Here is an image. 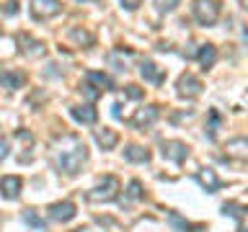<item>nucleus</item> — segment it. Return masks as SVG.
I'll return each mask as SVG.
<instances>
[{
  "label": "nucleus",
  "mask_w": 248,
  "mask_h": 232,
  "mask_svg": "<svg viewBox=\"0 0 248 232\" xmlns=\"http://www.w3.org/2000/svg\"><path fill=\"white\" fill-rule=\"evenodd\" d=\"M85 158H88V147H85L83 139H78L73 134L62 137L60 150L54 152V160H57L60 173H65V175H78V170L83 168Z\"/></svg>",
  "instance_id": "nucleus-1"
},
{
  "label": "nucleus",
  "mask_w": 248,
  "mask_h": 232,
  "mask_svg": "<svg viewBox=\"0 0 248 232\" xmlns=\"http://www.w3.org/2000/svg\"><path fill=\"white\" fill-rule=\"evenodd\" d=\"M116 193H119V178H116V175H104V181H98L88 191V201H93V204H101V201H114Z\"/></svg>",
  "instance_id": "nucleus-2"
},
{
  "label": "nucleus",
  "mask_w": 248,
  "mask_h": 232,
  "mask_svg": "<svg viewBox=\"0 0 248 232\" xmlns=\"http://www.w3.org/2000/svg\"><path fill=\"white\" fill-rule=\"evenodd\" d=\"M191 11H194V18H197L202 26H212V23L220 18V3H217V0H194Z\"/></svg>",
  "instance_id": "nucleus-3"
},
{
  "label": "nucleus",
  "mask_w": 248,
  "mask_h": 232,
  "mask_svg": "<svg viewBox=\"0 0 248 232\" xmlns=\"http://www.w3.org/2000/svg\"><path fill=\"white\" fill-rule=\"evenodd\" d=\"M62 11L60 0H31V15L34 21H49Z\"/></svg>",
  "instance_id": "nucleus-4"
},
{
  "label": "nucleus",
  "mask_w": 248,
  "mask_h": 232,
  "mask_svg": "<svg viewBox=\"0 0 248 232\" xmlns=\"http://www.w3.org/2000/svg\"><path fill=\"white\" fill-rule=\"evenodd\" d=\"M160 152H163V158L176 162V165L189 158V147H186L184 142H178V139H166V142L160 145Z\"/></svg>",
  "instance_id": "nucleus-5"
},
{
  "label": "nucleus",
  "mask_w": 248,
  "mask_h": 232,
  "mask_svg": "<svg viewBox=\"0 0 248 232\" xmlns=\"http://www.w3.org/2000/svg\"><path fill=\"white\" fill-rule=\"evenodd\" d=\"M194 181H197L204 191H209V193H215V191L222 188V181L217 178V173H215L212 168H202V170H197V173H194Z\"/></svg>",
  "instance_id": "nucleus-6"
},
{
  "label": "nucleus",
  "mask_w": 248,
  "mask_h": 232,
  "mask_svg": "<svg viewBox=\"0 0 248 232\" xmlns=\"http://www.w3.org/2000/svg\"><path fill=\"white\" fill-rule=\"evenodd\" d=\"M176 88H178V96H184V98H197L199 93H202V83H199L191 72H184L181 77H178Z\"/></svg>",
  "instance_id": "nucleus-7"
},
{
  "label": "nucleus",
  "mask_w": 248,
  "mask_h": 232,
  "mask_svg": "<svg viewBox=\"0 0 248 232\" xmlns=\"http://www.w3.org/2000/svg\"><path fill=\"white\" fill-rule=\"evenodd\" d=\"M75 217V204L73 201H54L49 206V219L52 222H70Z\"/></svg>",
  "instance_id": "nucleus-8"
},
{
  "label": "nucleus",
  "mask_w": 248,
  "mask_h": 232,
  "mask_svg": "<svg viewBox=\"0 0 248 232\" xmlns=\"http://www.w3.org/2000/svg\"><path fill=\"white\" fill-rule=\"evenodd\" d=\"M158 106H145V108H137L135 116H132V127H137V129H145V127H150V124L158 119Z\"/></svg>",
  "instance_id": "nucleus-9"
},
{
  "label": "nucleus",
  "mask_w": 248,
  "mask_h": 232,
  "mask_svg": "<svg viewBox=\"0 0 248 232\" xmlns=\"http://www.w3.org/2000/svg\"><path fill=\"white\" fill-rule=\"evenodd\" d=\"M140 75H142L147 83H153V85H160L163 80H166L163 70L155 65V62H150V59H142V65H140Z\"/></svg>",
  "instance_id": "nucleus-10"
},
{
  "label": "nucleus",
  "mask_w": 248,
  "mask_h": 232,
  "mask_svg": "<svg viewBox=\"0 0 248 232\" xmlns=\"http://www.w3.org/2000/svg\"><path fill=\"white\" fill-rule=\"evenodd\" d=\"M23 83H26V75L18 72V70H0V85H3V88L18 90Z\"/></svg>",
  "instance_id": "nucleus-11"
},
{
  "label": "nucleus",
  "mask_w": 248,
  "mask_h": 232,
  "mask_svg": "<svg viewBox=\"0 0 248 232\" xmlns=\"http://www.w3.org/2000/svg\"><path fill=\"white\" fill-rule=\"evenodd\" d=\"M225 155L228 158H235V160H246L248 158V139L246 137H235L225 145Z\"/></svg>",
  "instance_id": "nucleus-12"
},
{
  "label": "nucleus",
  "mask_w": 248,
  "mask_h": 232,
  "mask_svg": "<svg viewBox=\"0 0 248 232\" xmlns=\"http://www.w3.org/2000/svg\"><path fill=\"white\" fill-rule=\"evenodd\" d=\"M21 188H23V183H21L18 175H3L0 178V191H3L5 199H16L21 193Z\"/></svg>",
  "instance_id": "nucleus-13"
},
{
  "label": "nucleus",
  "mask_w": 248,
  "mask_h": 232,
  "mask_svg": "<svg viewBox=\"0 0 248 232\" xmlns=\"http://www.w3.org/2000/svg\"><path fill=\"white\" fill-rule=\"evenodd\" d=\"M70 116H73L75 121H80V124H96L98 111L93 106H73L70 108Z\"/></svg>",
  "instance_id": "nucleus-14"
},
{
  "label": "nucleus",
  "mask_w": 248,
  "mask_h": 232,
  "mask_svg": "<svg viewBox=\"0 0 248 232\" xmlns=\"http://www.w3.org/2000/svg\"><path fill=\"white\" fill-rule=\"evenodd\" d=\"M85 80L91 85H96L98 90H114V80L106 72H98V70H88V72H85Z\"/></svg>",
  "instance_id": "nucleus-15"
},
{
  "label": "nucleus",
  "mask_w": 248,
  "mask_h": 232,
  "mask_svg": "<svg viewBox=\"0 0 248 232\" xmlns=\"http://www.w3.org/2000/svg\"><path fill=\"white\" fill-rule=\"evenodd\" d=\"M18 44H21L23 54H29V57H39V54H44V44L39 42V39H31L29 34H21Z\"/></svg>",
  "instance_id": "nucleus-16"
},
{
  "label": "nucleus",
  "mask_w": 248,
  "mask_h": 232,
  "mask_svg": "<svg viewBox=\"0 0 248 232\" xmlns=\"http://www.w3.org/2000/svg\"><path fill=\"white\" fill-rule=\"evenodd\" d=\"M93 137H96V142L104 147V150H114L116 147V142H119V137H116V131L114 129H96L93 131Z\"/></svg>",
  "instance_id": "nucleus-17"
},
{
  "label": "nucleus",
  "mask_w": 248,
  "mask_h": 232,
  "mask_svg": "<svg viewBox=\"0 0 248 232\" xmlns=\"http://www.w3.org/2000/svg\"><path fill=\"white\" fill-rule=\"evenodd\" d=\"M124 160L127 162H150V152L140 145H127L124 147Z\"/></svg>",
  "instance_id": "nucleus-18"
},
{
  "label": "nucleus",
  "mask_w": 248,
  "mask_h": 232,
  "mask_svg": "<svg viewBox=\"0 0 248 232\" xmlns=\"http://www.w3.org/2000/svg\"><path fill=\"white\" fill-rule=\"evenodd\" d=\"M197 59H199V65L202 67H212L215 65V59H217V49H215V46L212 44H202L199 46V52H197Z\"/></svg>",
  "instance_id": "nucleus-19"
},
{
  "label": "nucleus",
  "mask_w": 248,
  "mask_h": 232,
  "mask_svg": "<svg viewBox=\"0 0 248 232\" xmlns=\"http://www.w3.org/2000/svg\"><path fill=\"white\" fill-rule=\"evenodd\" d=\"M168 219H170V224H173V227H176L178 232H199V230H202V227H194L191 222L181 219V217H178L176 212H170V214H168Z\"/></svg>",
  "instance_id": "nucleus-20"
},
{
  "label": "nucleus",
  "mask_w": 248,
  "mask_h": 232,
  "mask_svg": "<svg viewBox=\"0 0 248 232\" xmlns=\"http://www.w3.org/2000/svg\"><path fill=\"white\" fill-rule=\"evenodd\" d=\"M23 222H26L29 227H34V230H44L46 227V222L34 212V209H26V212H23Z\"/></svg>",
  "instance_id": "nucleus-21"
},
{
  "label": "nucleus",
  "mask_w": 248,
  "mask_h": 232,
  "mask_svg": "<svg viewBox=\"0 0 248 232\" xmlns=\"http://www.w3.org/2000/svg\"><path fill=\"white\" fill-rule=\"evenodd\" d=\"M243 212H246V206H243V204H235V201H228V204H222V214L235 217L238 222L243 219Z\"/></svg>",
  "instance_id": "nucleus-22"
},
{
  "label": "nucleus",
  "mask_w": 248,
  "mask_h": 232,
  "mask_svg": "<svg viewBox=\"0 0 248 232\" xmlns=\"http://www.w3.org/2000/svg\"><path fill=\"white\" fill-rule=\"evenodd\" d=\"M70 36H73L80 46H83V44H85V46L93 44V36L88 34V31H83V29H70Z\"/></svg>",
  "instance_id": "nucleus-23"
},
{
  "label": "nucleus",
  "mask_w": 248,
  "mask_h": 232,
  "mask_svg": "<svg viewBox=\"0 0 248 232\" xmlns=\"http://www.w3.org/2000/svg\"><path fill=\"white\" fill-rule=\"evenodd\" d=\"M127 199H129V201L142 199V183H140V181H132L129 188H127Z\"/></svg>",
  "instance_id": "nucleus-24"
},
{
  "label": "nucleus",
  "mask_w": 248,
  "mask_h": 232,
  "mask_svg": "<svg viewBox=\"0 0 248 232\" xmlns=\"http://www.w3.org/2000/svg\"><path fill=\"white\" fill-rule=\"evenodd\" d=\"M217 127H220V114L217 111H209V131H207V137L209 139H215V134H217Z\"/></svg>",
  "instance_id": "nucleus-25"
},
{
  "label": "nucleus",
  "mask_w": 248,
  "mask_h": 232,
  "mask_svg": "<svg viewBox=\"0 0 248 232\" xmlns=\"http://www.w3.org/2000/svg\"><path fill=\"white\" fill-rule=\"evenodd\" d=\"M80 93H83V96L88 98V101H96V98L101 96V90H96V85H91L88 80H85V83L80 85Z\"/></svg>",
  "instance_id": "nucleus-26"
},
{
  "label": "nucleus",
  "mask_w": 248,
  "mask_h": 232,
  "mask_svg": "<svg viewBox=\"0 0 248 232\" xmlns=\"http://www.w3.org/2000/svg\"><path fill=\"white\" fill-rule=\"evenodd\" d=\"M155 5H158V11H173L178 0H155Z\"/></svg>",
  "instance_id": "nucleus-27"
},
{
  "label": "nucleus",
  "mask_w": 248,
  "mask_h": 232,
  "mask_svg": "<svg viewBox=\"0 0 248 232\" xmlns=\"http://www.w3.org/2000/svg\"><path fill=\"white\" fill-rule=\"evenodd\" d=\"M124 93H127V98H135V101L142 98V90H140L137 85H127V88H124Z\"/></svg>",
  "instance_id": "nucleus-28"
},
{
  "label": "nucleus",
  "mask_w": 248,
  "mask_h": 232,
  "mask_svg": "<svg viewBox=\"0 0 248 232\" xmlns=\"http://www.w3.org/2000/svg\"><path fill=\"white\" fill-rule=\"evenodd\" d=\"M122 8H127V11H137L140 5H142V0H119Z\"/></svg>",
  "instance_id": "nucleus-29"
},
{
  "label": "nucleus",
  "mask_w": 248,
  "mask_h": 232,
  "mask_svg": "<svg viewBox=\"0 0 248 232\" xmlns=\"http://www.w3.org/2000/svg\"><path fill=\"white\" fill-rule=\"evenodd\" d=\"M5 155H8V142L0 137V160H5Z\"/></svg>",
  "instance_id": "nucleus-30"
},
{
  "label": "nucleus",
  "mask_w": 248,
  "mask_h": 232,
  "mask_svg": "<svg viewBox=\"0 0 248 232\" xmlns=\"http://www.w3.org/2000/svg\"><path fill=\"white\" fill-rule=\"evenodd\" d=\"M111 114H114V119H122V103H114L111 106Z\"/></svg>",
  "instance_id": "nucleus-31"
}]
</instances>
